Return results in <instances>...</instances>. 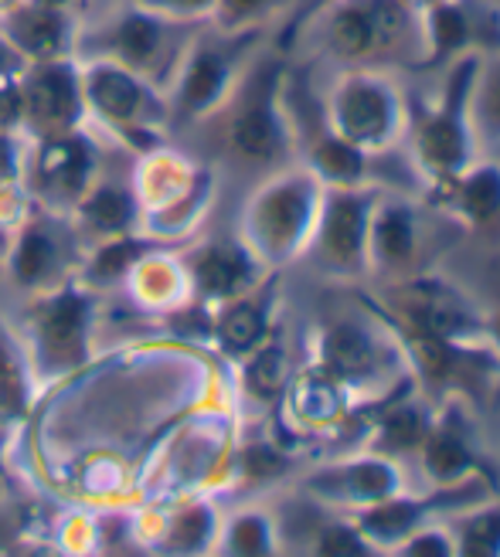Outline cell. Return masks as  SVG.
Returning <instances> with one entry per match:
<instances>
[{
    "label": "cell",
    "instance_id": "obj_1",
    "mask_svg": "<svg viewBox=\"0 0 500 557\" xmlns=\"http://www.w3.org/2000/svg\"><path fill=\"white\" fill-rule=\"evenodd\" d=\"M178 17L154 14L141 4H123L117 14H109L99 27H93V41H99L93 59H109L154 86V78L174 62L171 38L178 32Z\"/></svg>",
    "mask_w": 500,
    "mask_h": 557
},
{
    "label": "cell",
    "instance_id": "obj_2",
    "mask_svg": "<svg viewBox=\"0 0 500 557\" xmlns=\"http://www.w3.org/2000/svg\"><path fill=\"white\" fill-rule=\"evenodd\" d=\"M17 89H21V123L38 139L75 133L82 113H86L78 69L69 59L32 62L17 75Z\"/></svg>",
    "mask_w": 500,
    "mask_h": 557
},
{
    "label": "cell",
    "instance_id": "obj_3",
    "mask_svg": "<svg viewBox=\"0 0 500 557\" xmlns=\"http://www.w3.org/2000/svg\"><path fill=\"white\" fill-rule=\"evenodd\" d=\"M32 341L38 364L51 374L72 371L86 360L89 341V296L62 283L51 286L32 313Z\"/></svg>",
    "mask_w": 500,
    "mask_h": 557
},
{
    "label": "cell",
    "instance_id": "obj_4",
    "mask_svg": "<svg viewBox=\"0 0 500 557\" xmlns=\"http://www.w3.org/2000/svg\"><path fill=\"white\" fill-rule=\"evenodd\" d=\"M78 82L86 113L117 126L120 133H150L157 99L147 78L109 59H93L78 69Z\"/></svg>",
    "mask_w": 500,
    "mask_h": 557
},
{
    "label": "cell",
    "instance_id": "obj_5",
    "mask_svg": "<svg viewBox=\"0 0 500 557\" xmlns=\"http://www.w3.org/2000/svg\"><path fill=\"white\" fill-rule=\"evenodd\" d=\"M0 35L27 65L69 59L75 48V14L51 8L45 0H17L0 11Z\"/></svg>",
    "mask_w": 500,
    "mask_h": 557
},
{
    "label": "cell",
    "instance_id": "obj_6",
    "mask_svg": "<svg viewBox=\"0 0 500 557\" xmlns=\"http://www.w3.org/2000/svg\"><path fill=\"white\" fill-rule=\"evenodd\" d=\"M35 190L48 205H75L93 177V150L78 133L48 136L32 160Z\"/></svg>",
    "mask_w": 500,
    "mask_h": 557
},
{
    "label": "cell",
    "instance_id": "obj_7",
    "mask_svg": "<svg viewBox=\"0 0 500 557\" xmlns=\"http://www.w3.org/2000/svg\"><path fill=\"white\" fill-rule=\"evenodd\" d=\"M62 238L54 235L48 221H27L11 248V278L21 289H51L62 275Z\"/></svg>",
    "mask_w": 500,
    "mask_h": 557
},
{
    "label": "cell",
    "instance_id": "obj_8",
    "mask_svg": "<svg viewBox=\"0 0 500 557\" xmlns=\"http://www.w3.org/2000/svg\"><path fill=\"white\" fill-rule=\"evenodd\" d=\"M75 205H78L82 225H89L93 232H99L106 238L126 235L130 225L136 221V198L117 181L89 184L86 194H82Z\"/></svg>",
    "mask_w": 500,
    "mask_h": 557
},
{
    "label": "cell",
    "instance_id": "obj_9",
    "mask_svg": "<svg viewBox=\"0 0 500 557\" xmlns=\"http://www.w3.org/2000/svg\"><path fill=\"white\" fill-rule=\"evenodd\" d=\"M225 78H229L225 54H218L208 45L194 48L178 82V102L184 113H202V109H208L221 96V89H225Z\"/></svg>",
    "mask_w": 500,
    "mask_h": 557
},
{
    "label": "cell",
    "instance_id": "obj_10",
    "mask_svg": "<svg viewBox=\"0 0 500 557\" xmlns=\"http://www.w3.org/2000/svg\"><path fill=\"white\" fill-rule=\"evenodd\" d=\"M194 275H198V286L205 293L229 296L239 286H245L248 265L239 252H229V248H208V252H202L198 262H194Z\"/></svg>",
    "mask_w": 500,
    "mask_h": 557
},
{
    "label": "cell",
    "instance_id": "obj_11",
    "mask_svg": "<svg viewBox=\"0 0 500 557\" xmlns=\"http://www.w3.org/2000/svg\"><path fill=\"white\" fill-rule=\"evenodd\" d=\"M147 252V245L141 238H130V235H113L106 238L96 256L89 259V269L86 275L93 278V283H109V278H120L123 272H130L136 262H141V256Z\"/></svg>",
    "mask_w": 500,
    "mask_h": 557
},
{
    "label": "cell",
    "instance_id": "obj_12",
    "mask_svg": "<svg viewBox=\"0 0 500 557\" xmlns=\"http://www.w3.org/2000/svg\"><path fill=\"white\" fill-rule=\"evenodd\" d=\"M303 218H307V201H303V194L296 187H280L263 201V221L272 232V238H293L303 225Z\"/></svg>",
    "mask_w": 500,
    "mask_h": 557
},
{
    "label": "cell",
    "instance_id": "obj_13",
    "mask_svg": "<svg viewBox=\"0 0 500 557\" xmlns=\"http://www.w3.org/2000/svg\"><path fill=\"white\" fill-rule=\"evenodd\" d=\"M341 116L354 136H378L388 120V106L375 89H351L341 102Z\"/></svg>",
    "mask_w": 500,
    "mask_h": 557
},
{
    "label": "cell",
    "instance_id": "obj_14",
    "mask_svg": "<svg viewBox=\"0 0 500 557\" xmlns=\"http://www.w3.org/2000/svg\"><path fill=\"white\" fill-rule=\"evenodd\" d=\"M232 139L245 157H269L276 150V123L269 116V109L266 106L245 109V113L235 120Z\"/></svg>",
    "mask_w": 500,
    "mask_h": 557
},
{
    "label": "cell",
    "instance_id": "obj_15",
    "mask_svg": "<svg viewBox=\"0 0 500 557\" xmlns=\"http://www.w3.org/2000/svg\"><path fill=\"white\" fill-rule=\"evenodd\" d=\"M327 360L338 371L344 374H357V371H365L368 368V360H371V347L365 344V337L354 330H333L330 333V341H327Z\"/></svg>",
    "mask_w": 500,
    "mask_h": 557
},
{
    "label": "cell",
    "instance_id": "obj_16",
    "mask_svg": "<svg viewBox=\"0 0 500 557\" xmlns=\"http://www.w3.org/2000/svg\"><path fill=\"white\" fill-rule=\"evenodd\" d=\"M218 333H221V341H225L232 350H245V347H253L259 341V333H263V317L256 306H248V302H239L232 306V310L221 317L218 323Z\"/></svg>",
    "mask_w": 500,
    "mask_h": 557
},
{
    "label": "cell",
    "instance_id": "obj_17",
    "mask_svg": "<svg viewBox=\"0 0 500 557\" xmlns=\"http://www.w3.org/2000/svg\"><path fill=\"white\" fill-rule=\"evenodd\" d=\"M357 242H361V211L354 201H338L327 221V245L347 259L357 252Z\"/></svg>",
    "mask_w": 500,
    "mask_h": 557
},
{
    "label": "cell",
    "instance_id": "obj_18",
    "mask_svg": "<svg viewBox=\"0 0 500 557\" xmlns=\"http://www.w3.org/2000/svg\"><path fill=\"white\" fill-rule=\"evenodd\" d=\"M208 531H211V513L205 507H187L171 520V527H167V547L198 550Z\"/></svg>",
    "mask_w": 500,
    "mask_h": 557
},
{
    "label": "cell",
    "instance_id": "obj_19",
    "mask_svg": "<svg viewBox=\"0 0 500 557\" xmlns=\"http://www.w3.org/2000/svg\"><path fill=\"white\" fill-rule=\"evenodd\" d=\"M330 35H333V41H338V48L347 51V54H361V51L375 48L368 17H365V11H361V8H347V11H341L338 17H333Z\"/></svg>",
    "mask_w": 500,
    "mask_h": 557
},
{
    "label": "cell",
    "instance_id": "obj_20",
    "mask_svg": "<svg viewBox=\"0 0 500 557\" xmlns=\"http://www.w3.org/2000/svg\"><path fill=\"white\" fill-rule=\"evenodd\" d=\"M361 11H365V17H368L375 45H388L392 38H399L402 24H405V11H402L399 0H371V4H365Z\"/></svg>",
    "mask_w": 500,
    "mask_h": 557
},
{
    "label": "cell",
    "instance_id": "obj_21",
    "mask_svg": "<svg viewBox=\"0 0 500 557\" xmlns=\"http://www.w3.org/2000/svg\"><path fill=\"white\" fill-rule=\"evenodd\" d=\"M432 32H436L439 48L450 51L466 38V21H463V14L456 8H439L436 17H432Z\"/></svg>",
    "mask_w": 500,
    "mask_h": 557
},
{
    "label": "cell",
    "instance_id": "obj_22",
    "mask_svg": "<svg viewBox=\"0 0 500 557\" xmlns=\"http://www.w3.org/2000/svg\"><path fill=\"white\" fill-rule=\"evenodd\" d=\"M286 377V368H283V354L280 350H266L256 357L253 364V384L259 387V392H276V387L283 384Z\"/></svg>",
    "mask_w": 500,
    "mask_h": 557
},
{
    "label": "cell",
    "instance_id": "obj_23",
    "mask_svg": "<svg viewBox=\"0 0 500 557\" xmlns=\"http://www.w3.org/2000/svg\"><path fill=\"white\" fill-rule=\"evenodd\" d=\"M133 4H141V8H147L154 14H163V17L184 21V17H198V14L211 11L215 0H133Z\"/></svg>",
    "mask_w": 500,
    "mask_h": 557
},
{
    "label": "cell",
    "instance_id": "obj_24",
    "mask_svg": "<svg viewBox=\"0 0 500 557\" xmlns=\"http://www.w3.org/2000/svg\"><path fill=\"white\" fill-rule=\"evenodd\" d=\"M466 205L474 208L477 214H490L500 205V181L493 174H480L469 181L466 187Z\"/></svg>",
    "mask_w": 500,
    "mask_h": 557
},
{
    "label": "cell",
    "instance_id": "obj_25",
    "mask_svg": "<svg viewBox=\"0 0 500 557\" xmlns=\"http://www.w3.org/2000/svg\"><path fill=\"white\" fill-rule=\"evenodd\" d=\"M426 147H429V153H432L436 160H442V163L460 160V136H456V129H453L450 123H436V126H429V133H426Z\"/></svg>",
    "mask_w": 500,
    "mask_h": 557
},
{
    "label": "cell",
    "instance_id": "obj_26",
    "mask_svg": "<svg viewBox=\"0 0 500 557\" xmlns=\"http://www.w3.org/2000/svg\"><path fill=\"white\" fill-rule=\"evenodd\" d=\"M266 547V523L256 517H245L232 527V550L239 554H256Z\"/></svg>",
    "mask_w": 500,
    "mask_h": 557
},
{
    "label": "cell",
    "instance_id": "obj_27",
    "mask_svg": "<svg viewBox=\"0 0 500 557\" xmlns=\"http://www.w3.org/2000/svg\"><path fill=\"white\" fill-rule=\"evenodd\" d=\"M276 0H215V11L225 24H242L248 17L263 14L266 8H272Z\"/></svg>",
    "mask_w": 500,
    "mask_h": 557
},
{
    "label": "cell",
    "instance_id": "obj_28",
    "mask_svg": "<svg viewBox=\"0 0 500 557\" xmlns=\"http://www.w3.org/2000/svg\"><path fill=\"white\" fill-rule=\"evenodd\" d=\"M429 462L436 472H442V476H450V472H456L463 462H466V453L460 449V442L453 438H439L432 449H429Z\"/></svg>",
    "mask_w": 500,
    "mask_h": 557
},
{
    "label": "cell",
    "instance_id": "obj_29",
    "mask_svg": "<svg viewBox=\"0 0 500 557\" xmlns=\"http://www.w3.org/2000/svg\"><path fill=\"white\" fill-rule=\"evenodd\" d=\"M320 160H324L327 171H333L338 177H354V174H357V166H361L357 153H354L351 147H344V144H327V147L320 150Z\"/></svg>",
    "mask_w": 500,
    "mask_h": 557
},
{
    "label": "cell",
    "instance_id": "obj_30",
    "mask_svg": "<svg viewBox=\"0 0 500 557\" xmlns=\"http://www.w3.org/2000/svg\"><path fill=\"white\" fill-rule=\"evenodd\" d=\"M381 245L388 256H405L408 252V225L399 218V214H388L385 225H381Z\"/></svg>",
    "mask_w": 500,
    "mask_h": 557
},
{
    "label": "cell",
    "instance_id": "obj_31",
    "mask_svg": "<svg viewBox=\"0 0 500 557\" xmlns=\"http://www.w3.org/2000/svg\"><path fill=\"white\" fill-rule=\"evenodd\" d=\"M21 123V89L17 78H0V129Z\"/></svg>",
    "mask_w": 500,
    "mask_h": 557
},
{
    "label": "cell",
    "instance_id": "obj_32",
    "mask_svg": "<svg viewBox=\"0 0 500 557\" xmlns=\"http://www.w3.org/2000/svg\"><path fill=\"white\" fill-rule=\"evenodd\" d=\"M408 520H412L408 507H381V510H375L368 517V527H371V531H378V534H395V531H402Z\"/></svg>",
    "mask_w": 500,
    "mask_h": 557
},
{
    "label": "cell",
    "instance_id": "obj_33",
    "mask_svg": "<svg viewBox=\"0 0 500 557\" xmlns=\"http://www.w3.org/2000/svg\"><path fill=\"white\" fill-rule=\"evenodd\" d=\"M388 483H392V476H388V469H381V466H361V469L354 472V486H357L361 493H365V496L385 493Z\"/></svg>",
    "mask_w": 500,
    "mask_h": 557
},
{
    "label": "cell",
    "instance_id": "obj_34",
    "mask_svg": "<svg viewBox=\"0 0 500 557\" xmlns=\"http://www.w3.org/2000/svg\"><path fill=\"white\" fill-rule=\"evenodd\" d=\"M497 537H500V517H487V520H480V523H474V534H469V550H490L493 544H497Z\"/></svg>",
    "mask_w": 500,
    "mask_h": 557
},
{
    "label": "cell",
    "instance_id": "obj_35",
    "mask_svg": "<svg viewBox=\"0 0 500 557\" xmlns=\"http://www.w3.org/2000/svg\"><path fill=\"white\" fill-rule=\"evenodd\" d=\"M27 69V62L11 48V41L0 35V78H17Z\"/></svg>",
    "mask_w": 500,
    "mask_h": 557
},
{
    "label": "cell",
    "instance_id": "obj_36",
    "mask_svg": "<svg viewBox=\"0 0 500 557\" xmlns=\"http://www.w3.org/2000/svg\"><path fill=\"white\" fill-rule=\"evenodd\" d=\"M388 432H392V438H399V442H412L415 432H419V425H415L412 414H399V418L388 422Z\"/></svg>",
    "mask_w": 500,
    "mask_h": 557
},
{
    "label": "cell",
    "instance_id": "obj_37",
    "mask_svg": "<svg viewBox=\"0 0 500 557\" xmlns=\"http://www.w3.org/2000/svg\"><path fill=\"white\" fill-rule=\"evenodd\" d=\"M320 550H327V554H333V550H361V544H357L354 537H347L344 531H330V534L324 537Z\"/></svg>",
    "mask_w": 500,
    "mask_h": 557
},
{
    "label": "cell",
    "instance_id": "obj_38",
    "mask_svg": "<svg viewBox=\"0 0 500 557\" xmlns=\"http://www.w3.org/2000/svg\"><path fill=\"white\" fill-rule=\"evenodd\" d=\"M490 102H493V113L500 116V82H497V86H493V96H490Z\"/></svg>",
    "mask_w": 500,
    "mask_h": 557
},
{
    "label": "cell",
    "instance_id": "obj_39",
    "mask_svg": "<svg viewBox=\"0 0 500 557\" xmlns=\"http://www.w3.org/2000/svg\"><path fill=\"white\" fill-rule=\"evenodd\" d=\"M415 550H442V544H436V541H423V544H415Z\"/></svg>",
    "mask_w": 500,
    "mask_h": 557
},
{
    "label": "cell",
    "instance_id": "obj_40",
    "mask_svg": "<svg viewBox=\"0 0 500 557\" xmlns=\"http://www.w3.org/2000/svg\"><path fill=\"white\" fill-rule=\"evenodd\" d=\"M11 4H17V0H0V11H8Z\"/></svg>",
    "mask_w": 500,
    "mask_h": 557
}]
</instances>
